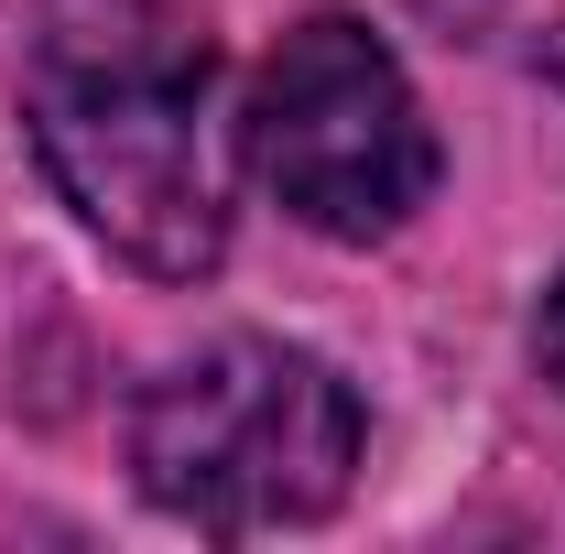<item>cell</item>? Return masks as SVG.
<instances>
[{"label": "cell", "mask_w": 565, "mask_h": 554, "mask_svg": "<svg viewBox=\"0 0 565 554\" xmlns=\"http://www.w3.org/2000/svg\"><path fill=\"white\" fill-rule=\"evenodd\" d=\"M533 359H544V381L565 392V283L544 294V316H533Z\"/></svg>", "instance_id": "obj_4"}, {"label": "cell", "mask_w": 565, "mask_h": 554, "mask_svg": "<svg viewBox=\"0 0 565 554\" xmlns=\"http://www.w3.org/2000/svg\"><path fill=\"white\" fill-rule=\"evenodd\" d=\"M239 152L316 239H392L435 196V131L414 76L349 11H316L273 44V66L250 76Z\"/></svg>", "instance_id": "obj_3"}, {"label": "cell", "mask_w": 565, "mask_h": 554, "mask_svg": "<svg viewBox=\"0 0 565 554\" xmlns=\"http://www.w3.org/2000/svg\"><path fill=\"white\" fill-rule=\"evenodd\" d=\"M22 131L120 262L196 283L228 251L239 141L217 109V44L185 0H44L22 44Z\"/></svg>", "instance_id": "obj_1"}, {"label": "cell", "mask_w": 565, "mask_h": 554, "mask_svg": "<svg viewBox=\"0 0 565 554\" xmlns=\"http://www.w3.org/2000/svg\"><path fill=\"white\" fill-rule=\"evenodd\" d=\"M131 468L196 533H282L349 500L359 403L316 348L217 338L141 392Z\"/></svg>", "instance_id": "obj_2"}]
</instances>
